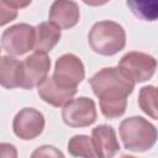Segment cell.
Masks as SVG:
<instances>
[{"mask_svg": "<svg viewBox=\"0 0 158 158\" xmlns=\"http://www.w3.org/2000/svg\"><path fill=\"white\" fill-rule=\"evenodd\" d=\"M54 80L68 88H77L85 77V69L81 59L73 53H65L56 60L53 75Z\"/></svg>", "mask_w": 158, "mask_h": 158, "instance_id": "ba28073f", "label": "cell"}, {"mask_svg": "<svg viewBox=\"0 0 158 158\" xmlns=\"http://www.w3.org/2000/svg\"><path fill=\"white\" fill-rule=\"evenodd\" d=\"M96 117L94 100L85 96L72 99L62 109L63 122L69 127H88L96 121Z\"/></svg>", "mask_w": 158, "mask_h": 158, "instance_id": "8992f818", "label": "cell"}, {"mask_svg": "<svg viewBox=\"0 0 158 158\" xmlns=\"http://www.w3.org/2000/svg\"><path fill=\"white\" fill-rule=\"evenodd\" d=\"M22 81V62L11 56L1 57L0 83L5 89L21 88Z\"/></svg>", "mask_w": 158, "mask_h": 158, "instance_id": "4fadbf2b", "label": "cell"}, {"mask_svg": "<svg viewBox=\"0 0 158 158\" xmlns=\"http://www.w3.org/2000/svg\"><path fill=\"white\" fill-rule=\"evenodd\" d=\"M32 0H0V2H4L6 5H9L10 7L17 10V9H23L27 7L31 4Z\"/></svg>", "mask_w": 158, "mask_h": 158, "instance_id": "44dd1931", "label": "cell"}, {"mask_svg": "<svg viewBox=\"0 0 158 158\" xmlns=\"http://www.w3.org/2000/svg\"><path fill=\"white\" fill-rule=\"evenodd\" d=\"M38 95L40 98L56 107L64 106L68 101L73 99L77 94V88H68L58 84L53 77H47L40 85H38Z\"/></svg>", "mask_w": 158, "mask_h": 158, "instance_id": "8fae6325", "label": "cell"}, {"mask_svg": "<svg viewBox=\"0 0 158 158\" xmlns=\"http://www.w3.org/2000/svg\"><path fill=\"white\" fill-rule=\"evenodd\" d=\"M109 1L110 0H83V2L89 6H102V5L107 4Z\"/></svg>", "mask_w": 158, "mask_h": 158, "instance_id": "7402d4cb", "label": "cell"}, {"mask_svg": "<svg viewBox=\"0 0 158 158\" xmlns=\"http://www.w3.org/2000/svg\"><path fill=\"white\" fill-rule=\"evenodd\" d=\"M118 132L123 147L131 152H146L156 144L158 138L156 126L142 116L122 120Z\"/></svg>", "mask_w": 158, "mask_h": 158, "instance_id": "7a4b0ae2", "label": "cell"}, {"mask_svg": "<svg viewBox=\"0 0 158 158\" xmlns=\"http://www.w3.org/2000/svg\"><path fill=\"white\" fill-rule=\"evenodd\" d=\"M32 157H64V154L53 146H42L32 153Z\"/></svg>", "mask_w": 158, "mask_h": 158, "instance_id": "d6986e66", "label": "cell"}, {"mask_svg": "<svg viewBox=\"0 0 158 158\" xmlns=\"http://www.w3.org/2000/svg\"><path fill=\"white\" fill-rule=\"evenodd\" d=\"M93 93L99 98L101 114L107 118L122 116L127 107V98L133 91L135 83L118 68L100 69L90 79Z\"/></svg>", "mask_w": 158, "mask_h": 158, "instance_id": "6da1fadb", "label": "cell"}, {"mask_svg": "<svg viewBox=\"0 0 158 158\" xmlns=\"http://www.w3.org/2000/svg\"><path fill=\"white\" fill-rule=\"evenodd\" d=\"M60 27L56 23L41 22L36 26V42H35V51L38 52H49L56 47V44L60 40Z\"/></svg>", "mask_w": 158, "mask_h": 158, "instance_id": "5bb4252c", "label": "cell"}, {"mask_svg": "<svg viewBox=\"0 0 158 158\" xmlns=\"http://www.w3.org/2000/svg\"><path fill=\"white\" fill-rule=\"evenodd\" d=\"M138 105L146 115L158 120V88L153 85L141 88L138 93Z\"/></svg>", "mask_w": 158, "mask_h": 158, "instance_id": "2e32d148", "label": "cell"}, {"mask_svg": "<svg viewBox=\"0 0 158 158\" xmlns=\"http://www.w3.org/2000/svg\"><path fill=\"white\" fill-rule=\"evenodd\" d=\"M36 27L28 23H16L1 35V47L10 56H22L35 48Z\"/></svg>", "mask_w": 158, "mask_h": 158, "instance_id": "277c9868", "label": "cell"}, {"mask_svg": "<svg viewBox=\"0 0 158 158\" xmlns=\"http://www.w3.org/2000/svg\"><path fill=\"white\" fill-rule=\"evenodd\" d=\"M68 152L74 157H95V148L91 137L86 135H75L68 141Z\"/></svg>", "mask_w": 158, "mask_h": 158, "instance_id": "e0dca14e", "label": "cell"}, {"mask_svg": "<svg viewBox=\"0 0 158 158\" xmlns=\"http://www.w3.org/2000/svg\"><path fill=\"white\" fill-rule=\"evenodd\" d=\"M44 128V116L42 112L33 107L21 109L14 117L12 130L14 133L23 139L31 141L38 137Z\"/></svg>", "mask_w": 158, "mask_h": 158, "instance_id": "9c48e42d", "label": "cell"}, {"mask_svg": "<svg viewBox=\"0 0 158 158\" xmlns=\"http://www.w3.org/2000/svg\"><path fill=\"white\" fill-rule=\"evenodd\" d=\"M48 19L58 27L69 30L79 22L80 10L73 0H54L49 7Z\"/></svg>", "mask_w": 158, "mask_h": 158, "instance_id": "30bf717a", "label": "cell"}, {"mask_svg": "<svg viewBox=\"0 0 158 158\" xmlns=\"http://www.w3.org/2000/svg\"><path fill=\"white\" fill-rule=\"evenodd\" d=\"M88 42L95 53L101 56H114L125 48L126 32L123 27L115 21H99L90 28Z\"/></svg>", "mask_w": 158, "mask_h": 158, "instance_id": "3957f363", "label": "cell"}, {"mask_svg": "<svg viewBox=\"0 0 158 158\" xmlns=\"http://www.w3.org/2000/svg\"><path fill=\"white\" fill-rule=\"evenodd\" d=\"M118 68L136 84L147 81L157 69V59L143 52H128L118 62Z\"/></svg>", "mask_w": 158, "mask_h": 158, "instance_id": "5b68a950", "label": "cell"}, {"mask_svg": "<svg viewBox=\"0 0 158 158\" xmlns=\"http://www.w3.org/2000/svg\"><path fill=\"white\" fill-rule=\"evenodd\" d=\"M17 16V10L10 7L9 5L4 4V2H0V25L1 26H5L6 23L11 22L12 20H15Z\"/></svg>", "mask_w": 158, "mask_h": 158, "instance_id": "ac0fdd59", "label": "cell"}, {"mask_svg": "<svg viewBox=\"0 0 158 158\" xmlns=\"http://www.w3.org/2000/svg\"><path fill=\"white\" fill-rule=\"evenodd\" d=\"M0 157L1 158H15V157H17V152L12 144L1 143L0 144Z\"/></svg>", "mask_w": 158, "mask_h": 158, "instance_id": "ffe728a7", "label": "cell"}, {"mask_svg": "<svg viewBox=\"0 0 158 158\" xmlns=\"http://www.w3.org/2000/svg\"><path fill=\"white\" fill-rule=\"evenodd\" d=\"M91 139L95 153L100 158L114 157L120 151V143L115 130L109 125H99L91 131Z\"/></svg>", "mask_w": 158, "mask_h": 158, "instance_id": "7c38bea8", "label": "cell"}, {"mask_svg": "<svg viewBox=\"0 0 158 158\" xmlns=\"http://www.w3.org/2000/svg\"><path fill=\"white\" fill-rule=\"evenodd\" d=\"M51 69V59L47 53L36 51L22 60V81L21 88L31 90L38 86L47 77Z\"/></svg>", "mask_w": 158, "mask_h": 158, "instance_id": "52a82bcc", "label": "cell"}, {"mask_svg": "<svg viewBox=\"0 0 158 158\" xmlns=\"http://www.w3.org/2000/svg\"><path fill=\"white\" fill-rule=\"evenodd\" d=\"M131 12L143 21L158 20V0H126Z\"/></svg>", "mask_w": 158, "mask_h": 158, "instance_id": "9a60e30c", "label": "cell"}]
</instances>
